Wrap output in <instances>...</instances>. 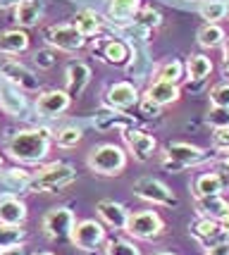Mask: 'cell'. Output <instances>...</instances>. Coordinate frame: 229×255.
<instances>
[{
  "instance_id": "obj_11",
  "label": "cell",
  "mask_w": 229,
  "mask_h": 255,
  "mask_svg": "<svg viewBox=\"0 0 229 255\" xmlns=\"http://www.w3.org/2000/svg\"><path fill=\"white\" fill-rule=\"evenodd\" d=\"M0 74L5 77V81H7L10 86L19 89L22 93H33V91L41 89L38 77L33 74L29 67H24L22 62H14V60H5V62H0Z\"/></svg>"
},
{
  "instance_id": "obj_26",
  "label": "cell",
  "mask_w": 229,
  "mask_h": 255,
  "mask_svg": "<svg viewBox=\"0 0 229 255\" xmlns=\"http://www.w3.org/2000/svg\"><path fill=\"white\" fill-rule=\"evenodd\" d=\"M186 79L189 81H206L213 72V60L208 55H191L186 60Z\"/></svg>"
},
{
  "instance_id": "obj_25",
  "label": "cell",
  "mask_w": 229,
  "mask_h": 255,
  "mask_svg": "<svg viewBox=\"0 0 229 255\" xmlns=\"http://www.w3.org/2000/svg\"><path fill=\"white\" fill-rule=\"evenodd\" d=\"M225 186H222V179H220L218 172H206L194 181V196L196 198H203V196H218L222 193Z\"/></svg>"
},
{
  "instance_id": "obj_49",
  "label": "cell",
  "mask_w": 229,
  "mask_h": 255,
  "mask_svg": "<svg viewBox=\"0 0 229 255\" xmlns=\"http://www.w3.org/2000/svg\"><path fill=\"white\" fill-rule=\"evenodd\" d=\"M227 5H229V0H227Z\"/></svg>"
},
{
  "instance_id": "obj_32",
  "label": "cell",
  "mask_w": 229,
  "mask_h": 255,
  "mask_svg": "<svg viewBox=\"0 0 229 255\" xmlns=\"http://www.w3.org/2000/svg\"><path fill=\"white\" fill-rule=\"evenodd\" d=\"M134 24L146 29V31H151V29H158L163 24V14L158 10H153V7H141L136 12V17H134Z\"/></svg>"
},
{
  "instance_id": "obj_44",
  "label": "cell",
  "mask_w": 229,
  "mask_h": 255,
  "mask_svg": "<svg viewBox=\"0 0 229 255\" xmlns=\"http://www.w3.org/2000/svg\"><path fill=\"white\" fill-rule=\"evenodd\" d=\"M19 0H0V10H7V7H14Z\"/></svg>"
},
{
  "instance_id": "obj_20",
  "label": "cell",
  "mask_w": 229,
  "mask_h": 255,
  "mask_svg": "<svg viewBox=\"0 0 229 255\" xmlns=\"http://www.w3.org/2000/svg\"><path fill=\"white\" fill-rule=\"evenodd\" d=\"M26 205L14 196L0 198V224H12V227H22L26 222Z\"/></svg>"
},
{
  "instance_id": "obj_41",
  "label": "cell",
  "mask_w": 229,
  "mask_h": 255,
  "mask_svg": "<svg viewBox=\"0 0 229 255\" xmlns=\"http://www.w3.org/2000/svg\"><path fill=\"white\" fill-rule=\"evenodd\" d=\"M218 174H220V179H222V186H225V189H229V155L220 162Z\"/></svg>"
},
{
  "instance_id": "obj_21",
  "label": "cell",
  "mask_w": 229,
  "mask_h": 255,
  "mask_svg": "<svg viewBox=\"0 0 229 255\" xmlns=\"http://www.w3.org/2000/svg\"><path fill=\"white\" fill-rule=\"evenodd\" d=\"M29 48V33L26 29H7V31H0V53L5 55H19Z\"/></svg>"
},
{
  "instance_id": "obj_8",
  "label": "cell",
  "mask_w": 229,
  "mask_h": 255,
  "mask_svg": "<svg viewBox=\"0 0 229 255\" xmlns=\"http://www.w3.org/2000/svg\"><path fill=\"white\" fill-rule=\"evenodd\" d=\"M134 196L136 198L146 200V203H153V205H165V208H172L177 205V196L165 186L163 181L153 177H141L134 181Z\"/></svg>"
},
{
  "instance_id": "obj_16",
  "label": "cell",
  "mask_w": 229,
  "mask_h": 255,
  "mask_svg": "<svg viewBox=\"0 0 229 255\" xmlns=\"http://www.w3.org/2000/svg\"><path fill=\"white\" fill-rule=\"evenodd\" d=\"M88 81H91V67L86 65V62H72V65L67 67L65 72V91L72 96V98H76V96H81L84 91H86Z\"/></svg>"
},
{
  "instance_id": "obj_35",
  "label": "cell",
  "mask_w": 229,
  "mask_h": 255,
  "mask_svg": "<svg viewBox=\"0 0 229 255\" xmlns=\"http://www.w3.org/2000/svg\"><path fill=\"white\" fill-rule=\"evenodd\" d=\"M81 129H76V127H65V129H60V131L53 136V141L60 148H74L79 141H81Z\"/></svg>"
},
{
  "instance_id": "obj_43",
  "label": "cell",
  "mask_w": 229,
  "mask_h": 255,
  "mask_svg": "<svg viewBox=\"0 0 229 255\" xmlns=\"http://www.w3.org/2000/svg\"><path fill=\"white\" fill-rule=\"evenodd\" d=\"M222 67H225V74L229 77V38L222 43Z\"/></svg>"
},
{
  "instance_id": "obj_15",
  "label": "cell",
  "mask_w": 229,
  "mask_h": 255,
  "mask_svg": "<svg viewBox=\"0 0 229 255\" xmlns=\"http://www.w3.org/2000/svg\"><path fill=\"white\" fill-rule=\"evenodd\" d=\"M196 212L201 217L208 220H218V222H229V200L222 198V193L218 196H203L196 198Z\"/></svg>"
},
{
  "instance_id": "obj_23",
  "label": "cell",
  "mask_w": 229,
  "mask_h": 255,
  "mask_svg": "<svg viewBox=\"0 0 229 255\" xmlns=\"http://www.w3.org/2000/svg\"><path fill=\"white\" fill-rule=\"evenodd\" d=\"M134 127V122H131L127 115H122V110H103L96 115V129H100V131H110V129H120V131H124V129H131Z\"/></svg>"
},
{
  "instance_id": "obj_19",
  "label": "cell",
  "mask_w": 229,
  "mask_h": 255,
  "mask_svg": "<svg viewBox=\"0 0 229 255\" xmlns=\"http://www.w3.org/2000/svg\"><path fill=\"white\" fill-rule=\"evenodd\" d=\"M98 210V217L103 222L112 227V229H124L127 227V220H129V212L122 203H115V200H100L96 205Z\"/></svg>"
},
{
  "instance_id": "obj_28",
  "label": "cell",
  "mask_w": 229,
  "mask_h": 255,
  "mask_svg": "<svg viewBox=\"0 0 229 255\" xmlns=\"http://www.w3.org/2000/svg\"><path fill=\"white\" fill-rule=\"evenodd\" d=\"M26 108V98L19 89H0V110L5 115H19Z\"/></svg>"
},
{
  "instance_id": "obj_22",
  "label": "cell",
  "mask_w": 229,
  "mask_h": 255,
  "mask_svg": "<svg viewBox=\"0 0 229 255\" xmlns=\"http://www.w3.org/2000/svg\"><path fill=\"white\" fill-rule=\"evenodd\" d=\"M139 10H141V0H108V14L112 22H134Z\"/></svg>"
},
{
  "instance_id": "obj_46",
  "label": "cell",
  "mask_w": 229,
  "mask_h": 255,
  "mask_svg": "<svg viewBox=\"0 0 229 255\" xmlns=\"http://www.w3.org/2000/svg\"><path fill=\"white\" fill-rule=\"evenodd\" d=\"M33 255H55V253H48V251H43V253H33Z\"/></svg>"
},
{
  "instance_id": "obj_9",
  "label": "cell",
  "mask_w": 229,
  "mask_h": 255,
  "mask_svg": "<svg viewBox=\"0 0 229 255\" xmlns=\"http://www.w3.org/2000/svg\"><path fill=\"white\" fill-rule=\"evenodd\" d=\"M69 241L79 251L93 253L96 248L105 244V227H103V222H96V220H81V222L74 224V232H72Z\"/></svg>"
},
{
  "instance_id": "obj_42",
  "label": "cell",
  "mask_w": 229,
  "mask_h": 255,
  "mask_svg": "<svg viewBox=\"0 0 229 255\" xmlns=\"http://www.w3.org/2000/svg\"><path fill=\"white\" fill-rule=\"evenodd\" d=\"M0 255H26V251H24L22 244H17V246H7V248H0Z\"/></svg>"
},
{
  "instance_id": "obj_45",
  "label": "cell",
  "mask_w": 229,
  "mask_h": 255,
  "mask_svg": "<svg viewBox=\"0 0 229 255\" xmlns=\"http://www.w3.org/2000/svg\"><path fill=\"white\" fill-rule=\"evenodd\" d=\"M153 255H175V253H167V251H163V253H153Z\"/></svg>"
},
{
  "instance_id": "obj_31",
  "label": "cell",
  "mask_w": 229,
  "mask_h": 255,
  "mask_svg": "<svg viewBox=\"0 0 229 255\" xmlns=\"http://www.w3.org/2000/svg\"><path fill=\"white\" fill-rule=\"evenodd\" d=\"M184 65L179 60H167L163 65L158 67V77L155 81H167V84H179L184 79Z\"/></svg>"
},
{
  "instance_id": "obj_1",
  "label": "cell",
  "mask_w": 229,
  "mask_h": 255,
  "mask_svg": "<svg viewBox=\"0 0 229 255\" xmlns=\"http://www.w3.org/2000/svg\"><path fill=\"white\" fill-rule=\"evenodd\" d=\"M50 145H53V133L48 129H24L7 141V153L17 162L33 165L48 157Z\"/></svg>"
},
{
  "instance_id": "obj_47",
  "label": "cell",
  "mask_w": 229,
  "mask_h": 255,
  "mask_svg": "<svg viewBox=\"0 0 229 255\" xmlns=\"http://www.w3.org/2000/svg\"><path fill=\"white\" fill-rule=\"evenodd\" d=\"M225 255H229V246H227V253H225Z\"/></svg>"
},
{
  "instance_id": "obj_48",
  "label": "cell",
  "mask_w": 229,
  "mask_h": 255,
  "mask_svg": "<svg viewBox=\"0 0 229 255\" xmlns=\"http://www.w3.org/2000/svg\"><path fill=\"white\" fill-rule=\"evenodd\" d=\"M0 165H2V157H0Z\"/></svg>"
},
{
  "instance_id": "obj_30",
  "label": "cell",
  "mask_w": 229,
  "mask_h": 255,
  "mask_svg": "<svg viewBox=\"0 0 229 255\" xmlns=\"http://www.w3.org/2000/svg\"><path fill=\"white\" fill-rule=\"evenodd\" d=\"M198 12L203 19H208V24H218L220 19H225L229 14V5L227 0H203Z\"/></svg>"
},
{
  "instance_id": "obj_18",
  "label": "cell",
  "mask_w": 229,
  "mask_h": 255,
  "mask_svg": "<svg viewBox=\"0 0 229 255\" xmlns=\"http://www.w3.org/2000/svg\"><path fill=\"white\" fill-rule=\"evenodd\" d=\"M146 98L155 103V105H175L177 100L182 98V91H179V84H167V81H153L151 86L146 89Z\"/></svg>"
},
{
  "instance_id": "obj_3",
  "label": "cell",
  "mask_w": 229,
  "mask_h": 255,
  "mask_svg": "<svg viewBox=\"0 0 229 255\" xmlns=\"http://www.w3.org/2000/svg\"><path fill=\"white\" fill-rule=\"evenodd\" d=\"M86 165L98 177H117L127 167V153L115 143L96 145L86 157Z\"/></svg>"
},
{
  "instance_id": "obj_5",
  "label": "cell",
  "mask_w": 229,
  "mask_h": 255,
  "mask_svg": "<svg viewBox=\"0 0 229 255\" xmlns=\"http://www.w3.org/2000/svg\"><path fill=\"white\" fill-rule=\"evenodd\" d=\"M124 232L134 239H139V241H153L165 232V222L155 210H141L129 215Z\"/></svg>"
},
{
  "instance_id": "obj_39",
  "label": "cell",
  "mask_w": 229,
  "mask_h": 255,
  "mask_svg": "<svg viewBox=\"0 0 229 255\" xmlns=\"http://www.w3.org/2000/svg\"><path fill=\"white\" fill-rule=\"evenodd\" d=\"M33 60H36V65L41 67V69H53L57 65V55H55L53 50H38L33 55Z\"/></svg>"
},
{
  "instance_id": "obj_12",
  "label": "cell",
  "mask_w": 229,
  "mask_h": 255,
  "mask_svg": "<svg viewBox=\"0 0 229 255\" xmlns=\"http://www.w3.org/2000/svg\"><path fill=\"white\" fill-rule=\"evenodd\" d=\"M122 138L127 143V150L129 155L136 160V162H148L153 155H155V148H158V141L153 138L151 133H143L139 129H124L122 131Z\"/></svg>"
},
{
  "instance_id": "obj_34",
  "label": "cell",
  "mask_w": 229,
  "mask_h": 255,
  "mask_svg": "<svg viewBox=\"0 0 229 255\" xmlns=\"http://www.w3.org/2000/svg\"><path fill=\"white\" fill-rule=\"evenodd\" d=\"M24 232L22 227H12V224H0V248H7V246H17L24 241Z\"/></svg>"
},
{
  "instance_id": "obj_14",
  "label": "cell",
  "mask_w": 229,
  "mask_h": 255,
  "mask_svg": "<svg viewBox=\"0 0 229 255\" xmlns=\"http://www.w3.org/2000/svg\"><path fill=\"white\" fill-rule=\"evenodd\" d=\"M72 105V96L67 91H45L36 100V110L43 117H60L62 112L69 110Z\"/></svg>"
},
{
  "instance_id": "obj_38",
  "label": "cell",
  "mask_w": 229,
  "mask_h": 255,
  "mask_svg": "<svg viewBox=\"0 0 229 255\" xmlns=\"http://www.w3.org/2000/svg\"><path fill=\"white\" fill-rule=\"evenodd\" d=\"M213 148L220 153H229V127L215 129L213 131Z\"/></svg>"
},
{
  "instance_id": "obj_37",
  "label": "cell",
  "mask_w": 229,
  "mask_h": 255,
  "mask_svg": "<svg viewBox=\"0 0 229 255\" xmlns=\"http://www.w3.org/2000/svg\"><path fill=\"white\" fill-rule=\"evenodd\" d=\"M206 120H208V124L215 127V129L229 127V108H215V105H213V110L208 112Z\"/></svg>"
},
{
  "instance_id": "obj_2",
  "label": "cell",
  "mask_w": 229,
  "mask_h": 255,
  "mask_svg": "<svg viewBox=\"0 0 229 255\" xmlns=\"http://www.w3.org/2000/svg\"><path fill=\"white\" fill-rule=\"evenodd\" d=\"M76 181V169L67 162H53V165L38 169L36 174L29 177L24 191L29 193H55Z\"/></svg>"
},
{
  "instance_id": "obj_27",
  "label": "cell",
  "mask_w": 229,
  "mask_h": 255,
  "mask_svg": "<svg viewBox=\"0 0 229 255\" xmlns=\"http://www.w3.org/2000/svg\"><path fill=\"white\" fill-rule=\"evenodd\" d=\"M72 24H74L76 31L81 33L84 38H88V36H96L100 31V14L93 10H79L74 14Z\"/></svg>"
},
{
  "instance_id": "obj_6",
  "label": "cell",
  "mask_w": 229,
  "mask_h": 255,
  "mask_svg": "<svg viewBox=\"0 0 229 255\" xmlns=\"http://www.w3.org/2000/svg\"><path fill=\"white\" fill-rule=\"evenodd\" d=\"M191 236L196 239L203 248H215V246L229 244V227L218 220H208V217H198L196 222L189 227Z\"/></svg>"
},
{
  "instance_id": "obj_17",
  "label": "cell",
  "mask_w": 229,
  "mask_h": 255,
  "mask_svg": "<svg viewBox=\"0 0 229 255\" xmlns=\"http://www.w3.org/2000/svg\"><path fill=\"white\" fill-rule=\"evenodd\" d=\"M41 17H43V2L41 0H19L14 5V22L19 29L38 26Z\"/></svg>"
},
{
  "instance_id": "obj_36",
  "label": "cell",
  "mask_w": 229,
  "mask_h": 255,
  "mask_svg": "<svg viewBox=\"0 0 229 255\" xmlns=\"http://www.w3.org/2000/svg\"><path fill=\"white\" fill-rule=\"evenodd\" d=\"M210 103L215 108H229V81H222L210 91Z\"/></svg>"
},
{
  "instance_id": "obj_40",
  "label": "cell",
  "mask_w": 229,
  "mask_h": 255,
  "mask_svg": "<svg viewBox=\"0 0 229 255\" xmlns=\"http://www.w3.org/2000/svg\"><path fill=\"white\" fill-rule=\"evenodd\" d=\"M139 108H141V112L146 115V117H158L160 115V105H155V103H151L148 98H143V100H139Z\"/></svg>"
},
{
  "instance_id": "obj_24",
  "label": "cell",
  "mask_w": 229,
  "mask_h": 255,
  "mask_svg": "<svg viewBox=\"0 0 229 255\" xmlns=\"http://www.w3.org/2000/svg\"><path fill=\"white\" fill-rule=\"evenodd\" d=\"M100 55H103V60H105L108 65L122 67L131 60V48H129V43H124V41H108Z\"/></svg>"
},
{
  "instance_id": "obj_10",
  "label": "cell",
  "mask_w": 229,
  "mask_h": 255,
  "mask_svg": "<svg viewBox=\"0 0 229 255\" xmlns=\"http://www.w3.org/2000/svg\"><path fill=\"white\" fill-rule=\"evenodd\" d=\"M45 41L50 48L55 50H62V53H76L86 45V38L76 31L74 24H55L48 29L45 33Z\"/></svg>"
},
{
  "instance_id": "obj_29",
  "label": "cell",
  "mask_w": 229,
  "mask_h": 255,
  "mask_svg": "<svg viewBox=\"0 0 229 255\" xmlns=\"http://www.w3.org/2000/svg\"><path fill=\"white\" fill-rule=\"evenodd\" d=\"M227 38H225V29L220 24H206L198 29V45L201 48H222Z\"/></svg>"
},
{
  "instance_id": "obj_7",
  "label": "cell",
  "mask_w": 229,
  "mask_h": 255,
  "mask_svg": "<svg viewBox=\"0 0 229 255\" xmlns=\"http://www.w3.org/2000/svg\"><path fill=\"white\" fill-rule=\"evenodd\" d=\"M76 217L69 208H53L43 215V234L53 241H65V239H72V232H74Z\"/></svg>"
},
{
  "instance_id": "obj_13",
  "label": "cell",
  "mask_w": 229,
  "mask_h": 255,
  "mask_svg": "<svg viewBox=\"0 0 229 255\" xmlns=\"http://www.w3.org/2000/svg\"><path fill=\"white\" fill-rule=\"evenodd\" d=\"M139 100H141L139 89L129 81H117L105 91V105L112 110H129L134 105H139Z\"/></svg>"
},
{
  "instance_id": "obj_33",
  "label": "cell",
  "mask_w": 229,
  "mask_h": 255,
  "mask_svg": "<svg viewBox=\"0 0 229 255\" xmlns=\"http://www.w3.org/2000/svg\"><path fill=\"white\" fill-rule=\"evenodd\" d=\"M105 255H141V251L127 239H110L105 244Z\"/></svg>"
},
{
  "instance_id": "obj_4",
  "label": "cell",
  "mask_w": 229,
  "mask_h": 255,
  "mask_svg": "<svg viewBox=\"0 0 229 255\" xmlns=\"http://www.w3.org/2000/svg\"><path fill=\"white\" fill-rule=\"evenodd\" d=\"M210 153H206L203 148L191 143H167L163 150V167L167 172H184L189 167H196L201 162H206Z\"/></svg>"
}]
</instances>
